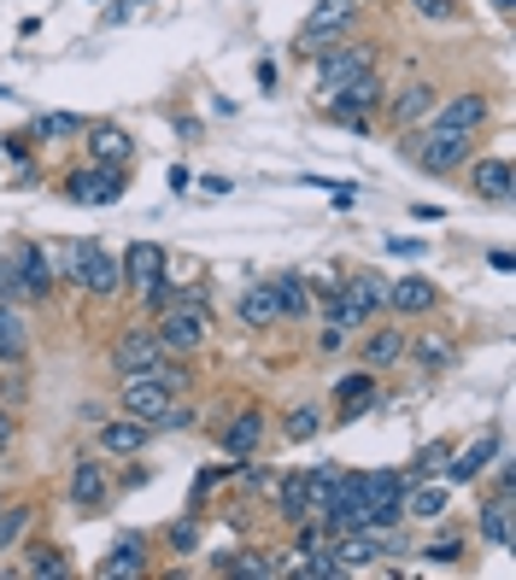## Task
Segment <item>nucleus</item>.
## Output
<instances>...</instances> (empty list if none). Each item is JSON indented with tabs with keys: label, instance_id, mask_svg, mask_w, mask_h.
I'll return each instance as SVG.
<instances>
[{
	"label": "nucleus",
	"instance_id": "nucleus-1",
	"mask_svg": "<svg viewBox=\"0 0 516 580\" xmlns=\"http://www.w3.org/2000/svg\"><path fill=\"white\" fill-rule=\"evenodd\" d=\"M48 258H53V253H48ZM53 275H70L82 294H100V299L124 287L118 258H112L100 241H70V246H60V258H53Z\"/></svg>",
	"mask_w": 516,
	"mask_h": 580
},
{
	"label": "nucleus",
	"instance_id": "nucleus-2",
	"mask_svg": "<svg viewBox=\"0 0 516 580\" xmlns=\"http://www.w3.org/2000/svg\"><path fill=\"white\" fill-rule=\"evenodd\" d=\"M112 370L118 375H159V382H170V387L189 382V370L165 352L153 328H124V335L112 340Z\"/></svg>",
	"mask_w": 516,
	"mask_h": 580
},
{
	"label": "nucleus",
	"instance_id": "nucleus-3",
	"mask_svg": "<svg viewBox=\"0 0 516 580\" xmlns=\"http://www.w3.org/2000/svg\"><path fill=\"white\" fill-rule=\"evenodd\" d=\"M153 335H159V346L170 358H194V346L206 340V299H199V294H177L170 306H159Z\"/></svg>",
	"mask_w": 516,
	"mask_h": 580
},
{
	"label": "nucleus",
	"instance_id": "nucleus-4",
	"mask_svg": "<svg viewBox=\"0 0 516 580\" xmlns=\"http://www.w3.org/2000/svg\"><path fill=\"white\" fill-rule=\"evenodd\" d=\"M70 206H118L124 199V165H82L65 177Z\"/></svg>",
	"mask_w": 516,
	"mask_h": 580
},
{
	"label": "nucleus",
	"instance_id": "nucleus-5",
	"mask_svg": "<svg viewBox=\"0 0 516 580\" xmlns=\"http://www.w3.org/2000/svg\"><path fill=\"white\" fill-rule=\"evenodd\" d=\"M405 516V475L370 469L364 475V528H394Z\"/></svg>",
	"mask_w": 516,
	"mask_h": 580
},
{
	"label": "nucleus",
	"instance_id": "nucleus-6",
	"mask_svg": "<svg viewBox=\"0 0 516 580\" xmlns=\"http://www.w3.org/2000/svg\"><path fill=\"white\" fill-rule=\"evenodd\" d=\"M118 399H124V411L136 416V423H159V416L177 404V387L159 382V375H124V387H118Z\"/></svg>",
	"mask_w": 516,
	"mask_h": 580
},
{
	"label": "nucleus",
	"instance_id": "nucleus-7",
	"mask_svg": "<svg viewBox=\"0 0 516 580\" xmlns=\"http://www.w3.org/2000/svg\"><path fill=\"white\" fill-rule=\"evenodd\" d=\"M165 246L159 241H136L129 253L118 258V270H124V287H136V294H147V287H159L165 282Z\"/></svg>",
	"mask_w": 516,
	"mask_h": 580
},
{
	"label": "nucleus",
	"instance_id": "nucleus-8",
	"mask_svg": "<svg viewBox=\"0 0 516 580\" xmlns=\"http://www.w3.org/2000/svg\"><path fill=\"white\" fill-rule=\"evenodd\" d=\"M364 70H376V53L370 48H335V53H323L318 60V89H347L352 77H364Z\"/></svg>",
	"mask_w": 516,
	"mask_h": 580
},
{
	"label": "nucleus",
	"instance_id": "nucleus-9",
	"mask_svg": "<svg viewBox=\"0 0 516 580\" xmlns=\"http://www.w3.org/2000/svg\"><path fill=\"white\" fill-rule=\"evenodd\" d=\"M370 106H382V82H376V70H364V77H352L347 89L328 94V112H335V118H347V124H358V129H364V112H370Z\"/></svg>",
	"mask_w": 516,
	"mask_h": 580
},
{
	"label": "nucleus",
	"instance_id": "nucleus-10",
	"mask_svg": "<svg viewBox=\"0 0 516 580\" xmlns=\"http://www.w3.org/2000/svg\"><path fill=\"white\" fill-rule=\"evenodd\" d=\"M469 129H428V141H423V170H457L469 158Z\"/></svg>",
	"mask_w": 516,
	"mask_h": 580
},
{
	"label": "nucleus",
	"instance_id": "nucleus-11",
	"mask_svg": "<svg viewBox=\"0 0 516 580\" xmlns=\"http://www.w3.org/2000/svg\"><path fill=\"white\" fill-rule=\"evenodd\" d=\"M106 492H112L106 463H100V457H77V469H70V504H77V511H100Z\"/></svg>",
	"mask_w": 516,
	"mask_h": 580
},
{
	"label": "nucleus",
	"instance_id": "nucleus-12",
	"mask_svg": "<svg viewBox=\"0 0 516 580\" xmlns=\"http://www.w3.org/2000/svg\"><path fill=\"white\" fill-rule=\"evenodd\" d=\"M452 463H440V469H447V481L452 487H464V481H476V475L487 469V463L499 457V434H481L476 446H464V452H447Z\"/></svg>",
	"mask_w": 516,
	"mask_h": 580
},
{
	"label": "nucleus",
	"instance_id": "nucleus-13",
	"mask_svg": "<svg viewBox=\"0 0 516 580\" xmlns=\"http://www.w3.org/2000/svg\"><path fill=\"white\" fill-rule=\"evenodd\" d=\"M12 265H18V282H24V294H53V282H60V275H53V258L41 253V246H12Z\"/></svg>",
	"mask_w": 516,
	"mask_h": 580
},
{
	"label": "nucleus",
	"instance_id": "nucleus-14",
	"mask_svg": "<svg viewBox=\"0 0 516 580\" xmlns=\"http://www.w3.org/2000/svg\"><path fill=\"white\" fill-rule=\"evenodd\" d=\"M387 306H394L399 317L435 311V282H428V275H399V282H387Z\"/></svg>",
	"mask_w": 516,
	"mask_h": 580
},
{
	"label": "nucleus",
	"instance_id": "nucleus-15",
	"mask_svg": "<svg viewBox=\"0 0 516 580\" xmlns=\"http://www.w3.org/2000/svg\"><path fill=\"white\" fill-rule=\"evenodd\" d=\"M100 575L106 580H141L147 575V540H141V533H124V540L112 545V557L100 563Z\"/></svg>",
	"mask_w": 516,
	"mask_h": 580
},
{
	"label": "nucleus",
	"instance_id": "nucleus-16",
	"mask_svg": "<svg viewBox=\"0 0 516 580\" xmlns=\"http://www.w3.org/2000/svg\"><path fill=\"white\" fill-rule=\"evenodd\" d=\"M347 18H352V0H318V7H311V18H306V30H299V48L318 53V48H323V36H328V30H340Z\"/></svg>",
	"mask_w": 516,
	"mask_h": 580
},
{
	"label": "nucleus",
	"instance_id": "nucleus-17",
	"mask_svg": "<svg viewBox=\"0 0 516 580\" xmlns=\"http://www.w3.org/2000/svg\"><path fill=\"white\" fill-rule=\"evenodd\" d=\"M147 423H136V416H124V423H106V428H100V452H106V457H136L141 452V446H147Z\"/></svg>",
	"mask_w": 516,
	"mask_h": 580
},
{
	"label": "nucleus",
	"instance_id": "nucleus-18",
	"mask_svg": "<svg viewBox=\"0 0 516 580\" xmlns=\"http://www.w3.org/2000/svg\"><path fill=\"white\" fill-rule=\"evenodd\" d=\"M258 440H265V416H258V411H241L235 423L223 428V452L235 457V463H247L258 452Z\"/></svg>",
	"mask_w": 516,
	"mask_h": 580
},
{
	"label": "nucleus",
	"instance_id": "nucleus-19",
	"mask_svg": "<svg viewBox=\"0 0 516 580\" xmlns=\"http://www.w3.org/2000/svg\"><path fill=\"white\" fill-rule=\"evenodd\" d=\"M428 129H481V118H487V100L481 94H457V100H447L440 112H428Z\"/></svg>",
	"mask_w": 516,
	"mask_h": 580
},
{
	"label": "nucleus",
	"instance_id": "nucleus-20",
	"mask_svg": "<svg viewBox=\"0 0 516 580\" xmlns=\"http://www.w3.org/2000/svg\"><path fill=\"white\" fill-rule=\"evenodd\" d=\"M82 141H89L94 165H124V158H129V136H124L118 124H94V129H82Z\"/></svg>",
	"mask_w": 516,
	"mask_h": 580
},
{
	"label": "nucleus",
	"instance_id": "nucleus-21",
	"mask_svg": "<svg viewBox=\"0 0 516 580\" xmlns=\"http://www.w3.org/2000/svg\"><path fill=\"white\" fill-rule=\"evenodd\" d=\"M511 165H505V158H476V194L481 199H493V206H505V199H511Z\"/></svg>",
	"mask_w": 516,
	"mask_h": 580
},
{
	"label": "nucleus",
	"instance_id": "nucleus-22",
	"mask_svg": "<svg viewBox=\"0 0 516 580\" xmlns=\"http://www.w3.org/2000/svg\"><path fill=\"white\" fill-rule=\"evenodd\" d=\"M276 511L282 521H311V475H288L276 487Z\"/></svg>",
	"mask_w": 516,
	"mask_h": 580
},
{
	"label": "nucleus",
	"instance_id": "nucleus-23",
	"mask_svg": "<svg viewBox=\"0 0 516 580\" xmlns=\"http://www.w3.org/2000/svg\"><path fill=\"white\" fill-rule=\"evenodd\" d=\"M335 399L347 404V416H364L370 399H376V375L358 370V375H347V382H335ZM347 416H335V423H347Z\"/></svg>",
	"mask_w": 516,
	"mask_h": 580
},
{
	"label": "nucleus",
	"instance_id": "nucleus-24",
	"mask_svg": "<svg viewBox=\"0 0 516 580\" xmlns=\"http://www.w3.org/2000/svg\"><path fill=\"white\" fill-rule=\"evenodd\" d=\"M270 294H276V317H306L311 311V282L306 275H276Z\"/></svg>",
	"mask_w": 516,
	"mask_h": 580
},
{
	"label": "nucleus",
	"instance_id": "nucleus-25",
	"mask_svg": "<svg viewBox=\"0 0 516 580\" xmlns=\"http://www.w3.org/2000/svg\"><path fill=\"white\" fill-rule=\"evenodd\" d=\"M218 575H247V580H265V575H282V563L270 551H229L218 557Z\"/></svg>",
	"mask_w": 516,
	"mask_h": 580
},
{
	"label": "nucleus",
	"instance_id": "nucleus-26",
	"mask_svg": "<svg viewBox=\"0 0 516 580\" xmlns=\"http://www.w3.org/2000/svg\"><path fill=\"white\" fill-rule=\"evenodd\" d=\"M435 106H440L435 82H411V89L394 100V118H399V124H417V118H428V112H435Z\"/></svg>",
	"mask_w": 516,
	"mask_h": 580
},
{
	"label": "nucleus",
	"instance_id": "nucleus-27",
	"mask_svg": "<svg viewBox=\"0 0 516 580\" xmlns=\"http://www.w3.org/2000/svg\"><path fill=\"white\" fill-rule=\"evenodd\" d=\"M241 323H247V328H270V323H276V294H270V282H258V287L241 294Z\"/></svg>",
	"mask_w": 516,
	"mask_h": 580
},
{
	"label": "nucleus",
	"instance_id": "nucleus-28",
	"mask_svg": "<svg viewBox=\"0 0 516 580\" xmlns=\"http://www.w3.org/2000/svg\"><path fill=\"white\" fill-rule=\"evenodd\" d=\"M24 352H30L24 317L18 311H0V364H24Z\"/></svg>",
	"mask_w": 516,
	"mask_h": 580
},
{
	"label": "nucleus",
	"instance_id": "nucleus-29",
	"mask_svg": "<svg viewBox=\"0 0 516 580\" xmlns=\"http://www.w3.org/2000/svg\"><path fill=\"white\" fill-rule=\"evenodd\" d=\"M30 521H36V504H7V511H0V557L30 533Z\"/></svg>",
	"mask_w": 516,
	"mask_h": 580
},
{
	"label": "nucleus",
	"instance_id": "nucleus-30",
	"mask_svg": "<svg viewBox=\"0 0 516 580\" xmlns=\"http://www.w3.org/2000/svg\"><path fill=\"white\" fill-rule=\"evenodd\" d=\"M82 129L89 124H82L77 112H41V118L30 124V136L36 141H65V136H82Z\"/></svg>",
	"mask_w": 516,
	"mask_h": 580
},
{
	"label": "nucleus",
	"instance_id": "nucleus-31",
	"mask_svg": "<svg viewBox=\"0 0 516 580\" xmlns=\"http://www.w3.org/2000/svg\"><path fill=\"white\" fill-rule=\"evenodd\" d=\"M399 352H405V340H399V328H382V335H370V340H364V364H370V370H387V364H399Z\"/></svg>",
	"mask_w": 516,
	"mask_h": 580
},
{
	"label": "nucleus",
	"instance_id": "nucleus-32",
	"mask_svg": "<svg viewBox=\"0 0 516 580\" xmlns=\"http://www.w3.org/2000/svg\"><path fill=\"white\" fill-rule=\"evenodd\" d=\"M481 540L487 545H511V499L481 504Z\"/></svg>",
	"mask_w": 516,
	"mask_h": 580
},
{
	"label": "nucleus",
	"instance_id": "nucleus-33",
	"mask_svg": "<svg viewBox=\"0 0 516 580\" xmlns=\"http://www.w3.org/2000/svg\"><path fill=\"white\" fill-rule=\"evenodd\" d=\"M405 516H423V521L447 516V487H417V492H405Z\"/></svg>",
	"mask_w": 516,
	"mask_h": 580
},
{
	"label": "nucleus",
	"instance_id": "nucleus-34",
	"mask_svg": "<svg viewBox=\"0 0 516 580\" xmlns=\"http://www.w3.org/2000/svg\"><path fill=\"white\" fill-rule=\"evenodd\" d=\"M24 575H70V563L60 545H30L24 551Z\"/></svg>",
	"mask_w": 516,
	"mask_h": 580
},
{
	"label": "nucleus",
	"instance_id": "nucleus-35",
	"mask_svg": "<svg viewBox=\"0 0 516 580\" xmlns=\"http://www.w3.org/2000/svg\"><path fill=\"white\" fill-rule=\"evenodd\" d=\"M411 358H417L423 370H452V340H440V335H423L417 346H411Z\"/></svg>",
	"mask_w": 516,
	"mask_h": 580
},
{
	"label": "nucleus",
	"instance_id": "nucleus-36",
	"mask_svg": "<svg viewBox=\"0 0 516 580\" xmlns=\"http://www.w3.org/2000/svg\"><path fill=\"white\" fill-rule=\"evenodd\" d=\"M170 551H177V557H189V551L199 545V516H182V521H170Z\"/></svg>",
	"mask_w": 516,
	"mask_h": 580
},
{
	"label": "nucleus",
	"instance_id": "nucleus-37",
	"mask_svg": "<svg viewBox=\"0 0 516 580\" xmlns=\"http://www.w3.org/2000/svg\"><path fill=\"white\" fill-rule=\"evenodd\" d=\"M294 575H299V580H340L347 569H340V563H335V551H328V557H311V563H299Z\"/></svg>",
	"mask_w": 516,
	"mask_h": 580
},
{
	"label": "nucleus",
	"instance_id": "nucleus-38",
	"mask_svg": "<svg viewBox=\"0 0 516 580\" xmlns=\"http://www.w3.org/2000/svg\"><path fill=\"white\" fill-rule=\"evenodd\" d=\"M447 452H452V446H447V440L423 446V452H417V457H411V469H417V475H435V469H440V463H447Z\"/></svg>",
	"mask_w": 516,
	"mask_h": 580
},
{
	"label": "nucleus",
	"instance_id": "nucleus-39",
	"mask_svg": "<svg viewBox=\"0 0 516 580\" xmlns=\"http://www.w3.org/2000/svg\"><path fill=\"white\" fill-rule=\"evenodd\" d=\"M318 428H323L318 411H294V416H288V440H311Z\"/></svg>",
	"mask_w": 516,
	"mask_h": 580
},
{
	"label": "nucleus",
	"instance_id": "nucleus-40",
	"mask_svg": "<svg viewBox=\"0 0 516 580\" xmlns=\"http://www.w3.org/2000/svg\"><path fill=\"white\" fill-rule=\"evenodd\" d=\"M411 7H417L423 18H435V24H452L457 18V0H411Z\"/></svg>",
	"mask_w": 516,
	"mask_h": 580
},
{
	"label": "nucleus",
	"instance_id": "nucleus-41",
	"mask_svg": "<svg viewBox=\"0 0 516 580\" xmlns=\"http://www.w3.org/2000/svg\"><path fill=\"white\" fill-rule=\"evenodd\" d=\"M24 294V282H18V265H12V253L0 258V299H18Z\"/></svg>",
	"mask_w": 516,
	"mask_h": 580
},
{
	"label": "nucleus",
	"instance_id": "nucleus-42",
	"mask_svg": "<svg viewBox=\"0 0 516 580\" xmlns=\"http://www.w3.org/2000/svg\"><path fill=\"white\" fill-rule=\"evenodd\" d=\"M328 540V528H323V521H311V528H299V551H318Z\"/></svg>",
	"mask_w": 516,
	"mask_h": 580
},
{
	"label": "nucleus",
	"instance_id": "nucleus-43",
	"mask_svg": "<svg viewBox=\"0 0 516 580\" xmlns=\"http://www.w3.org/2000/svg\"><path fill=\"white\" fill-rule=\"evenodd\" d=\"M12 440H18V423H12V411H0V457L12 452Z\"/></svg>",
	"mask_w": 516,
	"mask_h": 580
},
{
	"label": "nucleus",
	"instance_id": "nucleus-44",
	"mask_svg": "<svg viewBox=\"0 0 516 580\" xmlns=\"http://www.w3.org/2000/svg\"><path fill=\"white\" fill-rule=\"evenodd\" d=\"M423 557H428V563H457V540H440V545H428Z\"/></svg>",
	"mask_w": 516,
	"mask_h": 580
},
{
	"label": "nucleus",
	"instance_id": "nucleus-45",
	"mask_svg": "<svg viewBox=\"0 0 516 580\" xmlns=\"http://www.w3.org/2000/svg\"><path fill=\"white\" fill-rule=\"evenodd\" d=\"M387 253H399V258H417V253H423V241H387Z\"/></svg>",
	"mask_w": 516,
	"mask_h": 580
},
{
	"label": "nucleus",
	"instance_id": "nucleus-46",
	"mask_svg": "<svg viewBox=\"0 0 516 580\" xmlns=\"http://www.w3.org/2000/svg\"><path fill=\"white\" fill-rule=\"evenodd\" d=\"M347 346V328H323V352H340Z\"/></svg>",
	"mask_w": 516,
	"mask_h": 580
},
{
	"label": "nucleus",
	"instance_id": "nucleus-47",
	"mask_svg": "<svg viewBox=\"0 0 516 580\" xmlns=\"http://www.w3.org/2000/svg\"><path fill=\"white\" fill-rule=\"evenodd\" d=\"M493 7H499V12H511V7H516V0H493Z\"/></svg>",
	"mask_w": 516,
	"mask_h": 580
},
{
	"label": "nucleus",
	"instance_id": "nucleus-48",
	"mask_svg": "<svg viewBox=\"0 0 516 580\" xmlns=\"http://www.w3.org/2000/svg\"><path fill=\"white\" fill-rule=\"evenodd\" d=\"M129 7H147V0H129Z\"/></svg>",
	"mask_w": 516,
	"mask_h": 580
}]
</instances>
